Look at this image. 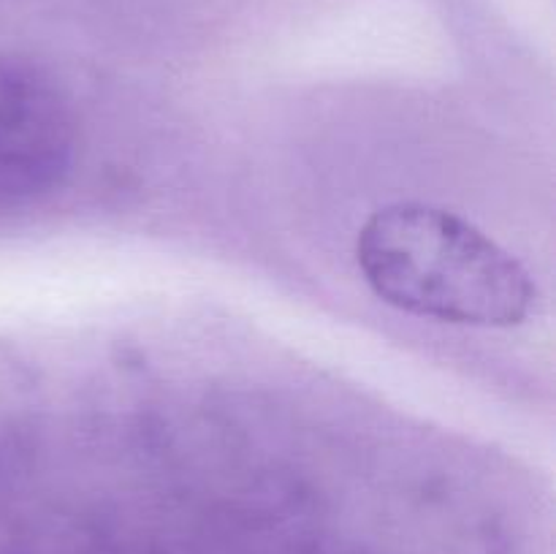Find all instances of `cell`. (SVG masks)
<instances>
[{
	"instance_id": "obj_1",
	"label": "cell",
	"mask_w": 556,
	"mask_h": 554,
	"mask_svg": "<svg viewBox=\"0 0 556 554\" xmlns=\"http://www.w3.org/2000/svg\"><path fill=\"white\" fill-rule=\"evenodd\" d=\"M356 261L391 307L462 326H516L535 307L530 272L454 212L391 204L362 226Z\"/></svg>"
},
{
	"instance_id": "obj_2",
	"label": "cell",
	"mask_w": 556,
	"mask_h": 554,
	"mask_svg": "<svg viewBox=\"0 0 556 554\" xmlns=\"http://www.w3.org/2000/svg\"><path fill=\"white\" fill-rule=\"evenodd\" d=\"M76 123L38 65L0 60V221L41 204L68 177Z\"/></svg>"
}]
</instances>
